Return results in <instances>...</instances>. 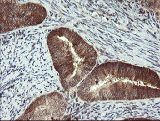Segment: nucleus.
Segmentation results:
<instances>
[{"label": "nucleus", "mask_w": 160, "mask_h": 121, "mask_svg": "<svg viewBox=\"0 0 160 121\" xmlns=\"http://www.w3.org/2000/svg\"><path fill=\"white\" fill-rule=\"evenodd\" d=\"M81 99L137 100L160 97V78L148 68L107 62L92 71L78 88Z\"/></svg>", "instance_id": "f257e3e1"}, {"label": "nucleus", "mask_w": 160, "mask_h": 121, "mask_svg": "<svg viewBox=\"0 0 160 121\" xmlns=\"http://www.w3.org/2000/svg\"><path fill=\"white\" fill-rule=\"evenodd\" d=\"M47 44L65 90L76 86L96 66L98 53L95 49L68 28L53 30L48 35Z\"/></svg>", "instance_id": "f03ea898"}, {"label": "nucleus", "mask_w": 160, "mask_h": 121, "mask_svg": "<svg viewBox=\"0 0 160 121\" xmlns=\"http://www.w3.org/2000/svg\"><path fill=\"white\" fill-rule=\"evenodd\" d=\"M47 17L43 6L33 3H19L16 1H1V34L18 28L41 24Z\"/></svg>", "instance_id": "7ed1b4c3"}, {"label": "nucleus", "mask_w": 160, "mask_h": 121, "mask_svg": "<svg viewBox=\"0 0 160 121\" xmlns=\"http://www.w3.org/2000/svg\"><path fill=\"white\" fill-rule=\"evenodd\" d=\"M62 96L53 93L42 96L31 104L19 120H59L66 110Z\"/></svg>", "instance_id": "20e7f679"}]
</instances>
